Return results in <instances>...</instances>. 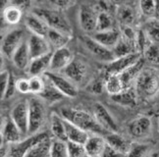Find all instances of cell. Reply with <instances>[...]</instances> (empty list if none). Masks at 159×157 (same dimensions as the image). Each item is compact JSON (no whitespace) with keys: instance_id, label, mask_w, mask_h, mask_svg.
Returning <instances> with one entry per match:
<instances>
[{"instance_id":"cell-1","label":"cell","mask_w":159,"mask_h":157,"mask_svg":"<svg viewBox=\"0 0 159 157\" xmlns=\"http://www.w3.org/2000/svg\"><path fill=\"white\" fill-rule=\"evenodd\" d=\"M60 116L64 120L87 132L89 135H98L105 137L109 134L96 122L93 114L84 110L76 109V108L72 107H63L60 110Z\"/></svg>"},{"instance_id":"cell-2","label":"cell","mask_w":159,"mask_h":157,"mask_svg":"<svg viewBox=\"0 0 159 157\" xmlns=\"http://www.w3.org/2000/svg\"><path fill=\"white\" fill-rule=\"evenodd\" d=\"M138 98L148 100L159 93V71L157 68L145 66L134 83Z\"/></svg>"},{"instance_id":"cell-3","label":"cell","mask_w":159,"mask_h":157,"mask_svg":"<svg viewBox=\"0 0 159 157\" xmlns=\"http://www.w3.org/2000/svg\"><path fill=\"white\" fill-rule=\"evenodd\" d=\"M32 13L39 17L50 29H54L69 37H73V28L62 11L55 8H41L38 7L33 10Z\"/></svg>"},{"instance_id":"cell-4","label":"cell","mask_w":159,"mask_h":157,"mask_svg":"<svg viewBox=\"0 0 159 157\" xmlns=\"http://www.w3.org/2000/svg\"><path fill=\"white\" fill-rule=\"evenodd\" d=\"M29 105V131L28 135L39 134L47 120L46 105L39 96L28 99Z\"/></svg>"},{"instance_id":"cell-5","label":"cell","mask_w":159,"mask_h":157,"mask_svg":"<svg viewBox=\"0 0 159 157\" xmlns=\"http://www.w3.org/2000/svg\"><path fill=\"white\" fill-rule=\"evenodd\" d=\"M43 77L64 96V97L74 98L76 96H78V93H79L78 86L72 81H70L68 78H66L65 76L60 75L59 73L47 72Z\"/></svg>"},{"instance_id":"cell-6","label":"cell","mask_w":159,"mask_h":157,"mask_svg":"<svg viewBox=\"0 0 159 157\" xmlns=\"http://www.w3.org/2000/svg\"><path fill=\"white\" fill-rule=\"evenodd\" d=\"M98 11L93 5L82 4L78 12L79 26L88 35H91L96 31V22Z\"/></svg>"},{"instance_id":"cell-7","label":"cell","mask_w":159,"mask_h":157,"mask_svg":"<svg viewBox=\"0 0 159 157\" xmlns=\"http://www.w3.org/2000/svg\"><path fill=\"white\" fill-rule=\"evenodd\" d=\"M25 33L22 29H12L6 34L0 43V50L7 58H12L16 50L24 42Z\"/></svg>"},{"instance_id":"cell-8","label":"cell","mask_w":159,"mask_h":157,"mask_svg":"<svg viewBox=\"0 0 159 157\" xmlns=\"http://www.w3.org/2000/svg\"><path fill=\"white\" fill-rule=\"evenodd\" d=\"M128 132L130 136L136 140H142L151 135L152 131V121L151 118L145 115L139 116L133 119L128 124Z\"/></svg>"},{"instance_id":"cell-9","label":"cell","mask_w":159,"mask_h":157,"mask_svg":"<svg viewBox=\"0 0 159 157\" xmlns=\"http://www.w3.org/2000/svg\"><path fill=\"white\" fill-rule=\"evenodd\" d=\"M83 42H84L85 49H87L94 58L99 60V61L108 64L115 59L111 49H108V48L98 43V42L94 40L90 35H84L83 38Z\"/></svg>"},{"instance_id":"cell-10","label":"cell","mask_w":159,"mask_h":157,"mask_svg":"<svg viewBox=\"0 0 159 157\" xmlns=\"http://www.w3.org/2000/svg\"><path fill=\"white\" fill-rule=\"evenodd\" d=\"M10 119L18 127L21 132L26 136L29 131V105L28 100H21L11 110Z\"/></svg>"},{"instance_id":"cell-11","label":"cell","mask_w":159,"mask_h":157,"mask_svg":"<svg viewBox=\"0 0 159 157\" xmlns=\"http://www.w3.org/2000/svg\"><path fill=\"white\" fill-rule=\"evenodd\" d=\"M93 117L95 118L96 122L98 123L103 129L107 132H118L119 127L116 123L114 117L111 115V113L108 111L107 108L99 103L96 102L93 105Z\"/></svg>"},{"instance_id":"cell-12","label":"cell","mask_w":159,"mask_h":157,"mask_svg":"<svg viewBox=\"0 0 159 157\" xmlns=\"http://www.w3.org/2000/svg\"><path fill=\"white\" fill-rule=\"evenodd\" d=\"M74 58V53L67 46L57 50H54L51 54L49 72H53V73L63 72L68 67Z\"/></svg>"},{"instance_id":"cell-13","label":"cell","mask_w":159,"mask_h":157,"mask_svg":"<svg viewBox=\"0 0 159 157\" xmlns=\"http://www.w3.org/2000/svg\"><path fill=\"white\" fill-rule=\"evenodd\" d=\"M63 72L66 78L79 86L84 82L89 73V68L83 60L75 57Z\"/></svg>"},{"instance_id":"cell-14","label":"cell","mask_w":159,"mask_h":157,"mask_svg":"<svg viewBox=\"0 0 159 157\" xmlns=\"http://www.w3.org/2000/svg\"><path fill=\"white\" fill-rule=\"evenodd\" d=\"M142 56L143 55L140 53L136 52L124 57L115 58L113 61L106 64L105 73L106 75H119L136 63L139 59L142 58Z\"/></svg>"},{"instance_id":"cell-15","label":"cell","mask_w":159,"mask_h":157,"mask_svg":"<svg viewBox=\"0 0 159 157\" xmlns=\"http://www.w3.org/2000/svg\"><path fill=\"white\" fill-rule=\"evenodd\" d=\"M30 58L34 59L52 53V49L45 38H41L39 35L30 34L27 39Z\"/></svg>"},{"instance_id":"cell-16","label":"cell","mask_w":159,"mask_h":157,"mask_svg":"<svg viewBox=\"0 0 159 157\" xmlns=\"http://www.w3.org/2000/svg\"><path fill=\"white\" fill-rule=\"evenodd\" d=\"M48 135L46 132H39V134L30 136L29 138L25 141H22L19 143L10 146V152L9 157H25L29 149L32 147L35 142L44 138Z\"/></svg>"},{"instance_id":"cell-17","label":"cell","mask_w":159,"mask_h":157,"mask_svg":"<svg viewBox=\"0 0 159 157\" xmlns=\"http://www.w3.org/2000/svg\"><path fill=\"white\" fill-rule=\"evenodd\" d=\"M145 67V62L142 56V58L139 59L138 61L133 64L131 67H129L127 70H125L123 73L119 74V77L121 78V82L123 83V87L125 89L131 88L134 87V83L136 82L137 78L140 74V72Z\"/></svg>"},{"instance_id":"cell-18","label":"cell","mask_w":159,"mask_h":157,"mask_svg":"<svg viewBox=\"0 0 159 157\" xmlns=\"http://www.w3.org/2000/svg\"><path fill=\"white\" fill-rule=\"evenodd\" d=\"M84 146L88 157H101L106 147L105 137L98 135H89Z\"/></svg>"},{"instance_id":"cell-19","label":"cell","mask_w":159,"mask_h":157,"mask_svg":"<svg viewBox=\"0 0 159 157\" xmlns=\"http://www.w3.org/2000/svg\"><path fill=\"white\" fill-rule=\"evenodd\" d=\"M117 21L119 22V26H130L134 27L137 21L138 12L137 9L129 4H121L117 6L115 12Z\"/></svg>"},{"instance_id":"cell-20","label":"cell","mask_w":159,"mask_h":157,"mask_svg":"<svg viewBox=\"0 0 159 157\" xmlns=\"http://www.w3.org/2000/svg\"><path fill=\"white\" fill-rule=\"evenodd\" d=\"M51 54L49 53L47 55L32 59L27 70L29 75L30 77H43L47 72H49Z\"/></svg>"},{"instance_id":"cell-21","label":"cell","mask_w":159,"mask_h":157,"mask_svg":"<svg viewBox=\"0 0 159 157\" xmlns=\"http://www.w3.org/2000/svg\"><path fill=\"white\" fill-rule=\"evenodd\" d=\"M90 37L101 45L112 50L115 47V45L118 43V41L120 40L121 34L119 31V28H117L105 32H95Z\"/></svg>"},{"instance_id":"cell-22","label":"cell","mask_w":159,"mask_h":157,"mask_svg":"<svg viewBox=\"0 0 159 157\" xmlns=\"http://www.w3.org/2000/svg\"><path fill=\"white\" fill-rule=\"evenodd\" d=\"M1 135L6 144L8 146H13V144L19 143L23 141L24 135L21 131L18 129V127L14 124V122L10 118L6 119L4 127L2 129Z\"/></svg>"},{"instance_id":"cell-23","label":"cell","mask_w":159,"mask_h":157,"mask_svg":"<svg viewBox=\"0 0 159 157\" xmlns=\"http://www.w3.org/2000/svg\"><path fill=\"white\" fill-rule=\"evenodd\" d=\"M11 60L17 69L22 70V71L28 70L30 63L32 61V58H30L27 39L24 40L23 43L19 46V48H18L16 52L14 53V55L12 56Z\"/></svg>"},{"instance_id":"cell-24","label":"cell","mask_w":159,"mask_h":157,"mask_svg":"<svg viewBox=\"0 0 159 157\" xmlns=\"http://www.w3.org/2000/svg\"><path fill=\"white\" fill-rule=\"evenodd\" d=\"M104 137H105L106 144L109 147H111L115 151H117L121 154L127 155L132 144V142H130L127 138H125L123 136H121L119 132H110V134L106 135Z\"/></svg>"},{"instance_id":"cell-25","label":"cell","mask_w":159,"mask_h":157,"mask_svg":"<svg viewBox=\"0 0 159 157\" xmlns=\"http://www.w3.org/2000/svg\"><path fill=\"white\" fill-rule=\"evenodd\" d=\"M25 25L27 29L30 32V34L39 35V37L41 38H45L48 31H49V28L47 27L46 24L39 17L34 15V13L30 14L26 17Z\"/></svg>"},{"instance_id":"cell-26","label":"cell","mask_w":159,"mask_h":157,"mask_svg":"<svg viewBox=\"0 0 159 157\" xmlns=\"http://www.w3.org/2000/svg\"><path fill=\"white\" fill-rule=\"evenodd\" d=\"M64 125H65L67 141L84 144L85 141H88L89 134H88L87 132H84V130L80 129L79 127H77L76 125L72 124L66 120H64Z\"/></svg>"},{"instance_id":"cell-27","label":"cell","mask_w":159,"mask_h":157,"mask_svg":"<svg viewBox=\"0 0 159 157\" xmlns=\"http://www.w3.org/2000/svg\"><path fill=\"white\" fill-rule=\"evenodd\" d=\"M49 123H50V132L54 140L66 141V132H65V125L64 120L60 116V114L52 112L49 117Z\"/></svg>"},{"instance_id":"cell-28","label":"cell","mask_w":159,"mask_h":157,"mask_svg":"<svg viewBox=\"0 0 159 157\" xmlns=\"http://www.w3.org/2000/svg\"><path fill=\"white\" fill-rule=\"evenodd\" d=\"M110 98H111L116 104L124 106V107H129V108L136 106L138 103V99H139L134 87L124 89L123 92H119L118 94L110 96Z\"/></svg>"},{"instance_id":"cell-29","label":"cell","mask_w":159,"mask_h":157,"mask_svg":"<svg viewBox=\"0 0 159 157\" xmlns=\"http://www.w3.org/2000/svg\"><path fill=\"white\" fill-rule=\"evenodd\" d=\"M52 140L49 136L35 142L34 146L29 149L25 157H49L50 147Z\"/></svg>"},{"instance_id":"cell-30","label":"cell","mask_w":159,"mask_h":157,"mask_svg":"<svg viewBox=\"0 0 159 157\" xmlns=\"http://www.w3.org/2000/svg\"><path fill=\"white\" fill-rule=\"evenodd\" d=\"M2 15L8 26H17L23 18V9L14 3H8L3 9Z\"/></svg>"},{"instance_id":"cell-31","label":"cell","mask_w":159,"mask_h":157,"mask_svg":"<svg viewBox=\"0 0 159 157\" xmlns=\"http://www.w3.org/2000/svg\"><path fill=\"white\" fill-rule=\"evenodd\" d=\"M45 38L48 41V43H49L51 49H52V52H53L54 50L66 47L72 38L69 37V35H66L62 33H60V32L49 29V31H48Z\"/></svg>"},{"instance_id":"cell-32","label":"cell","mask_w":159,"mask_h":157,"mask_svg":"<svg viewBox=\"0 0 159 157\" xmlns=\"http://www.w3.org/2000/svg\"><path fill=\"white\" fill-rule=\"evenodd\" d=\"M39 97L43 101L45 104L47 103L49 105L57 103V102L65 98L64 96L46 80V78H45V87H44L43 90H42V92L39 95Z\"/></svg>"},{"instance_id":"cell-33","label":"cell","mask_w":159,"mask_h":157,"mask_svg":"<svg viewBox=\"0 0 159 157\" xmlns=\"http://www.w3.org/2000/svg\"><path fill=\"white\" fill-rule=\"evenodd\" d=\"M116 26V19L113 14L107 12H98L96 22V31L95 32H105L110 29H117Z\"/></svg>"},{"instance_id":"cell-34","label":"cell","mask_w":159,"mask_h":157,"mask_svg":"<svg viewBox=\"0 0 159 157\" xmlns=\"http://www.w3.org/2000/svg\"><path fill=\"white\" fill-rule=\"evenodd\" d=\"M143 31L151 43L159 45V19H148L143 27Z\"/></svg>"},{"instance_id":"cell-35","label":"cell","mask_w":159,"mask_h":157,"mask_svg":"<svg viewBox=\"0 0 159 157\" xmlns=\"http://www.w3.org/2000/svg\"><path fill=\"white\" fill-rule=\"evenodd\" d=\"M104 89L110 96L123 92L125 88L119 75H106L104 78Z\"/></svg>"},{"instance_id":"cell-36","label":"cell","mask_w":159,"mask_h":157,"mask_svg":"<svg viewBox=\"0 0 159 157\" xmlns=\"http://www.w3.org/2000/svg\"><path fill=\"white\" fill-rule=\"evenodd\" d=\"M143 58L149 67H159V45L150 43L143 52Z\"/></svg>"},{"instance_id":"cell-37","label":"cell","mask_w":159,"mask_h":157,"mask_svg":"<svg viewBox=\"0 0 159 157\" xmlns=\"http://www.w3.org/2000/svg\"><path fill=\"white\" fill-rule=\"evenodd\" d=\"M113 55L115 58H119V57H124L127 55H130V54L136 53L137 48L134 46V44L131 43L128 40L124 39L123 38H121L120 40L118 41V43L115 45V47L112 49Z\"/></svg>"},{"instance_id":"cell-38","label":"cell","mask_w":159,"mask_h":157,"mask_svg":"<svg viewBox=\"0 0 159 157\" xmlns=\"http://www.w3.org/2000/svg\"><path fill=\"white\" fill-rule=\"evenodd\" d=\"M49 157H69L67 142L52 140Z\"/></svg>"},{"instance_id":"cell-39","label":"cell","mask_w":159,"mask_h":157,"mask_svg":"<svg viewBox=\"0 0 159 157\" xmlns=\"http://www.w3.org/2000/svg\"><path fill=\"white\" fill-rule=\"evenodd\" d=\"M30 93L39 96L45 87L44 77H30Z\"/></svg>"},{"instance_id":"cell-40","label":"cell","mask_w":159,"mask_h":157,"mask_svg":"<svg viewBox=\"0 0 159 157\" xmlns=\"http://www.w3.org/2000/svg\"><path fill=\"white\" fill-rule=\"evenodd\" d=\"M149 146L145 143L132 142L126 157H144L148 151Z\"/></svg>"},{"instance_id":"cell-41","label":"cell","mask_w":159,"mask_h":157,"mask_svg":"<svg viewBox=\"0 0 159 157\" xmlns=\"http://www.w3.org/2000/svg\"><path fill=\"white\" fill-rule=\"evenodd\" d=\"M139 10L140 14L146 17L148 19L155 18V1L144 0L139 3Z\"/></svg>"},{"instance_id":"cell-42","label":"cell","mask_w":159,"mask_h":157,"mask_svg":"<svg viewBox=\"0 0 159 157\" xmlns=\"http://www.w3.org/2000/svg\"><path fill=\"white\" fill-rule=\"evenodd\" d=\"M67 147L69 157H88L84 144L67 141Z\"/></svg>"},{"instance_id":"cell-43","label":"cell","mask_w":159,"mask_h":157,"mask_svg":"<svg viewBox=\"0 0 159 157\" xmlns=\"http://www.w3.org/2000/svg\"><path fill=\"white\" fill-rule=\"evenodd\" d=\"M17 80H18V78H16L14 74L10 72L9 80H8L7 88H6L4 99H10L11 97H13V96L15 95V93L17 92Z\"/></svg>"},{"instance_id":"cell-44","label":"cell","mask_w":159,"mask_h":157,"mask_svg":"<svg viewBox=\"0 0 159 157\" xmlns=\"http://www.w3.org/2000/svg\"><path fill=\"white\" fill-rule=\"evenodd\" d=\"M9 74L10 72L7 70H3L2 72H0V100L4 99L8 80H9Z\"/></svg>"},{"instance_id":"cell-45","label":"cell","mask_w":159,"mask_h":157,"mask_svg":"<svg viewBox=\"0 0 159 157\" xmlns=\"http://www.w3.org/2000/svg\"><path fill=\"white\" fill-rule=\"evenodd\" d=\"M17 92L22 94H29L30 93V83L29 78H21L17 80Z\"/></svg>"},{"instance_id":"cell-46","label":"cell","mask_w":159,"mask_h":157,"mask_svg":"<svg viewBox=\"0 0 159 157\" xmlns=\"http://www.w3.org/2000/svg\"><path fill=\"white\" fill-rule=\"evenodd\" d=\"M51 4L53 5V8L63 12L64 10H67V9L73 7L74 5H76V2L68 1V0H57V1H52Z\"/></svg>"},{"instance_id":"cell-47","label":"cell","mask_w":159,"mask_h":157,"mask_svg":"<svg viewBox=\"0 0 159 157\" xmlns=\"http://www.w3.org/2000/svg\"><path fill=\"white\" fill-rule=\"evenodd\" d=\"M89 90L91 93H95V94H100L104 89V80H96L94 82L91 83L89 86Z\"/></svg>"},{"instance_id":"cell-48","label":"cell","mask_w":159,"mask_h":157,"mask_svg":"<svg viewBox=\"0 0 159 157\" xmlns=\"http://www.w3.org/2000/svg\"><path fill=\"white\" fill-rule=\"evenodd\" d=\"M101 157H126V155L115 151L114 149H112L111 147H109L106 144V147L104 149V151H103Z\"/></svg>"},{"instance_id":"cell-49","label":"cell","mask_w":159,"mask_h":157,"mask_svg":"<svg viewBox=\"0 0 159 157\" xmlns=\"http://www.w3.org/2000/svg\"><path fill=\"white\" fill-rule=\"evenodd\" d=\"M10 152V146L5 144L3 147L0 148V157H9Z\"/></svg>"},{"instance_id":"cell-50","label":"cell","mask_w":159,"mask_h":157,"mask_svg":"<svg viewBox=\"0 0 159 157\" xmlns=\"http://www.w3.org/2000/svg\"><path fill=\"white\" fill-rule=\"evenodd\" d=\"M7 27H9V26L7 25V23L5 22L3 15H2V12H1V13H0V32L4 31V29Z\"/></svg>"},{"instance_id":"cell-51","label":"cell","mask_w":159,"mask_h":157,"mask_svg":"<svg viewBox=\"0 0 159 157\" xmlns=\"http://www.w3.org/2000/svg\"><path fill=\"white\" fill-rule=\"evenodd\" d=\"M5 121H6V118H4V116L2 115L1 113H0V134H1V132H2V129L4 127V124H5Z\"/></svg>"},{"instance_id":"cell-52","label":"cell","mask_w":159,"mask_h":157,"mask_svg":"<svg viewBox=\"0 0 159 157\" xmlns=\"http://www.w3.org/2000/svg\"><path fill=\"white\" fill-rule=\"evenodd\" d=\"M4 55L2 54L1 50H0V72L3 71V67H4Z\"/></svg>"},{"instance_id":"cell-53","label":"cell","mask_w":159,"mask_h":157,"mask_svg":"<svg viewBox=\"0 0 159 157\" xmlns=\"http://www.w3.org/2000/svg\"><path fill=\"white\" fill-rule=\"evenodd\" d=\"M155 18L159 19V1H155Z\"/></svg>"},{"instance_id":"cell-54","label":"cell","mask_w":159,"mask_h":157,"mask_svg":"<svg viewBox=\"0 0 159 157\" xmlns=\"http://www.w3.org/2000/svg\"><path fill=\"white\" fill-rule=\"evenodd\" d=\"M8 5V2H5V1H0V13L3 11V9Z\"/></svg>"},{"instance_id":"cell-55","label":"cell","mask_w":159,"mask_h":157,"mask_svg":"<svg viewBox=\"0 0 159 157\" xmlns=\"http://www.w3.org/2000/svg\"><path fill=\"white\" fill-rule=\"evenodd\" d=\"M5 141H4V140H3V137H2V135L0 134V148L1 147H3L4 146H5Z\"/></svg>"},{"instance_id":"cell-56","label":"cell","mask_w":159,"mask_h":157,"mask_svg":"<svg viewBox=\"0 0 159 157\" xmlns=\"http://www.w3.org/2000/svg\"><path fill=\"white\" fill-rule=\"evenodd\" d=\"M158 126H159V119H158Z\"/></svg>"}]
</instances>
